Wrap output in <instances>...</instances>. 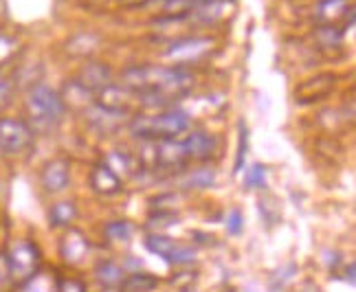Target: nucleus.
<instances>
[{"label": "nucleus", "mask_w": 356, "mask_h": 292, "mask_svg": "<svg viewBox=\"0 0 356 292\" xmlns=\"http://www.w3.org/2000/svg\"><path fill=\"white\" fill-rule=\"evenodd\" d=\"M244 187L246 189H264L266 187V167L262 163H255L246 170Z\"/></svg>", "instance_id": "cd10ccee"}, {"label": "nucleus", "mask_w": 356, "mask_h": 292, "mask_svg": "<svg viewBox=\"0 0 356 292\" xmlns=\"http://www.w3.org/2000/svg\"><path fill=\"white\" fill-rule=\"evenodd\" d=\"M99 47V40L90 35V33H77L73 35L71 40H66L64 44V51L66 55H71V58H88Z\"/></svg>", "instance_id": "412c9836"}, {"label": "nucleus", "mask_w": 356, "mask_h": 292, "mask_svg": "<svg viewBox=\"0 0 356 292\" xmlns=\"http://www.w3.org/2000/svg\"><path fill=\"white\" fill-rule=\"evenodd\" d=\"M183 145L187 149V159L191 161H209L218 149V138L211 132H191L183 138Z\"/></svg>", "instance_id": "2eb2a0df"}, {"label": "nucleus", "mask_w": 356, "mask_h": 292, "mask_svg": "<svg viewBox=\"0 0 356 292\" xmlns=\"http://www.w3.org/2000/svg\"><path fill=\"white\" fill-rule=\"evenodd\" d=\"M231 7H234V0H196L194 9L187 13V20L200 26H209L222 20Z\"/></svg>", "instance_id": "9b49d317"}, {"label": "nucleus", "mask_w": 356, "mask_h": 292, "mask_svg": "<svg viewBox=\"0 0 356 292\" xmlns=\"http://www.w3.org/2000/svg\"><path fill=\"white\" fill-rule=\"evenodd\" d=\"M58 279H60V273L42 266L31 277L13 284L9 292H58Z\"/></svg>", "instance_id": "dca6fc26"}, {"label": "nucleus", "mask_w": 356, "mask_h": 292, "mask_svg": "<svg viewBox=\"0 0 356 292\" xmlns=\"http://www.w3.org/2000/svg\"><path fill=\"white\" fill-rule=\"evenodd\" d=\"M77 81H81L88 90H92L95 95L102 92L104 88H108L113 83V68L104 64V62H97V60H90L86 62L84 66L79 68V73L75 77Z\"/></svg>", "instance_id": "4468645a"}, {"label": "nucleus", "mask_w": 356, "mask_h": 292, "mask_svg": "<svg viewBox=\"0 0 356 292\" xmlns=\"http://www.w3.org/2000/svg\"><path fill=\"white\" fill-rule=\"evenodd\" d=\"M143 246H145L152 255L161 257L163 261H168L170 255L176 250L178 242H176L174 238H170V235H165V233H147V235H145V240H143Z\"/></svg>", "instance_id": "4be33fe9"}, {"label": "nucleus", "mask_w": 356, "mask_h": 292, "mask_svg": "<svg viewBox=\"0 0 356 292\" xmlns=\"http://www.w3.org/2000/svg\"><path fill=\"white\" fill-rule=\"evenodd\" d=\"M88 185L95 193H99V196H117V193L123 191V178L117 176L111 167H108L104 161L97 163L90 170V176H88Z\"/></svg>", "instance_id": "f8f14e48"}, {"label": "nucleus", "mask_w": 356, "mask_h": 292, "mask_svg": "<svg viewBox=\"0 0 356 292\" xmlns=\"http://www.w3.org/2000/svg\"><path fill=\"white\" fill-rule=\"evenodd\" d=\"M216 49V40L211 35H183L172 40L163 51V60L172 66L187 68L189 64H198L204 58H209Z\"/></svg>", "instance_id": "20e7f679"}, {"label": "nucleus", "mask_w": 356, "mask_h": 292, "mask_svg": "<svg viewBox=\"0 0 356 292\" xmlns=\"http://www.w3.org/2000/svg\"><path fill=\"white\" fill-rule=\"evenodd\" d=\"M18 51H20V44H18L16 38L0 33V68H3L7 62H11L13 58H16Z\"/></svg>", "instance_id": "c756f323"}, {"label": "nucleus", "mask_w": 356, "mask_h": 292, "mask_svg": "<svg viewBox=\"0 0 356 292\" xmlns=\"http://www.w3.org/2000/svg\"><path fill=\"white\" fill-rule=\"evenodd\" d=\"M97 104L106 110H113V113L119 115H132L134 106L139 104V97L136 92H132L130 88H126L123 83H111L108 88H104L102 92H97Z\"/></svg>", "instance_id": "1a4fd4ad"}, {"label": "nucleus", "mask_w": 356, "mask_h": 292, "mask_svg": "<svg viewBox=\"0 0 356 292\" xmlns=\"http://www.w3.org/2000/svg\"><path fill=\"white\" fill-rule=\"evenodd\" d=\"M121 83L139 97L141 108L168 110L191 92L196 77L181 66H130L121 73Z\"/></svg>", "instance_id": "f257e3e1"}, {"label": "nucleus", "mask_w": 356, "mask_h": 292, "mask_svg": "<svg viewBox=\"0 0 356 292\" xmlns=\"http://www.w3.org/2000/svg\"><path fill=\"white\" fill-rule=\"evenodd\" d=\"M159 288V277L149 273H130L126 275V279L121 284V292H154Z\"/></svg>", "instance_id": "5701e85b"}, {"label": "nucleus", "mask_w": 356, "mask_h": 292, "mask_svg": "<svg viewBox=\"0 0 356 292\" xmlns=\"http://www.w3.org/2000/svg\"><path fill=\"white\" fill-rule=\"evenodd\" d=\"M350 11V0H319L317 3V18L323 22H334L346 18Z\"/></svg>", "instance_id": "393cba45"}, {"label": "nucleus", "mask_w": 356, "mask_h": 292, "mask_svg": "<svg viewBox=\"0 0 356 292\" xmlns=\"http://www.w3.org/2000/svg\"><path fill=\"white\" fill-rule=\"evenodd\" d=\"M71 185V161L64 156H56L42 165L40 170V187L49 196H58Z\"/></svg>", "instance_id": "6e6552de"}, {"label": "nucleus", "mask_w": 356, "mask_h": 292, "mask_svg": "<svg viewBox=\"0 0 356 292\" xmlns=\"http://www.w3.org/2000/svg\"><path fill=\"white\" fill-rule=\"evenodd\" d=\"M95 279H97L104 288H121L123 279H126V270H123L121 263H117L115 259H102L95 263L92 268Z\"/></svg>", "instance_id": "6ab92c4d"}, {"label": "nucleus", "mask_w": 356, "mask_h": 292, "mask_svg": "<svg viewBox=\"0 0 356 292\" xmlns=\"http://www.w3.org/2000/svg\"><path fill=\"white\" fill-rule=\"evenodd\" d=\"M90 250H92V244L84 231H79L75 227L62 231V238L58 242V253L66 266H73V268L81 266V263L90 257Z\"/></svg>", "instance_id": "0eeeda50"}, {"label": "nucleus", "mask_w": 356, "mask_h": 292, "mask_svg": "<svg viewBox=\"0 0 356 292\" xmlns=\"http://www.w3.org/2000/svg\"><path fill=\"white\" fill-rule=\"evenodd\" d=\"M346 20H348V24H356V5L348 11V16H346Z\"/></svg>", "instance_id": "58836bf2"}, {"label": "nucleus", "mask_w": 356, "mask_h": 292, "mask_svg": "<svg viewBox=\"0 0 356 292\" xmlns=\"http://www.w3.org/2000/svg\"><path fill=\"white\" fill-rule=\"evenodd\" d=\"M13 286V275L9 268V259L5 250H0V292H9Z\"/></svg>", "instance_id": "72a5a7b5"}, {"label": "nucleus", "mask_w": 356, "mask_h": 292, "mask_svg": "<svg viewBox=\"0 0 356 292\" xmlns=\"http://www.w3.org/2000/svg\"><path fill=\"white\" fill-rule=\"evenodd\" d=\"M84 119L88 121L90 128L97 134H113L119 128L128 123V115H119L113 113V110H106L99 104H95L92 108H88L84 113Z\"/></svg>", "instance_id": "ddd939ff"}, {"label": "nucleus", "mask_w": 356, "mask_h": 292, "mask_svg": "<svg viewBox=\"0 0 356 292\" xmlns=\"http://www.w3.org/2000/svg\"><path fill=\"white\" fill-rule=\"evenodd\" d=\"M334 88V75H317L312 79H306L301 86L295 90L297 95V102L301 104H308V102H319L321 97H325Z\"/></svg>", "instance_id": "f3484780"}, {"label": "nucleus", "mask_w": 356, "mask_h": 292, "mask_svg": "<svg viewBox=\"0 0 356 292\" xmlns=\"http://www.w3.org/2000/svg\"><path fill=\"white\" fill-rule=\"evenodd\" d=\"M5 253L9 259L13 284L26 279V277H31L33 273H38L40 268H42V250H40V246L29 238L13 240L5 248Z\"/></svg>", "instance_id": "423d86ee"}, {"label": "nucleus", "mask_w": 356, "mask_h": 292, "mask_svg": "<svg viewBox=\"0 0 356 292\" xmlns=\"http://www.w3.org/2000/svg\"><path fill=\"white\" fill-rule=\"evenodd\" d=\"M13 81L11 77H7L3 71H0V110H3L9 102H11V95H13Z\"/></svg>", "instance_id": "e433bc0d"}, {"label": "nucleus", "mask_w": 356, "mask_h": 292, "mask_svg": "<svg viewBox=\"0 0 356 292\" xmlns=\"http://www.w3.org/2000/svg\"><path fill=\"white\" fill-rule=\"evenodd\" d=\"M295 270H297V268H295V263H286V266H284L282 270L273 273V277H270V288H273V290H280L286 282L291 279Z\"/></svg>", "instance_id": "f704fd0d"}, {"label": "nucleus", "mask_w": 356, "mask_h": 292, "mask_svg": "<svg viewBox=\"0 0 356 292\" xmlns=\"http://www.w3.org/2000/svg\"><path fill=\"white\" fill-rule=\"evenodd\" d=\"M24 113L26 123L35 134H49L58 128L66 117V108L60 97V90L51 88L49 83H35L24 95Z\"/></svg>", "instance_id": "7ed1b4c3"}, {"label": "nucleus", "mask_w": 356, "mask_h": 292, "mask_svg": "<svg viewBox=\"0 0 356 292\" xmlns=\"http://www.w3.org/2000/svg\"><path fill=\"white\" fill-rule=\"evenodd\" d=\"M35 132L29 123L18 117H0V154L18 159L35 145Z\"/></svg>", "instance_id": "39448f33"}, {"label": "nucleus", "mask_w": 356, "mask_h": 292, "mask_svg": "<svg viewBox=\"0 0 356 292\" xmlns=\"http://www.w3.org/2000/svg\"><path fill=\"white\" fill-rule=\"evenodd\" d=\"M317 38L321 40L323 47H339L341 44V38H343V31L337 29L332 24H325L317 31Z\"/></svg>", "instance_id": "2f4dec72"}, {"label": "nucleus", "mask_w": 356, "mask_h": 292, "mask_svg": "<svg viewBox=\"0 0 356 292\" xmlns=\"http://www.w3.org/2000/svg\"><path fill=\"white\" fill-rule=\"evenodd\" d=\"M191 125L189 113L183 108H168L159 113L134 115L128 121V130L134 138L145 143L170 141V138H181Z\"/></svg>", "instance_id": "f03ea898"}, {"label": "nucleus", "mask_w": 356, "mask_h": 292, "mask_svg": "<svg viewBox=\"0 0 356 292\" xmlns=\"http://www.w3.org/2000/svg\"><path fill=\"white\" fill-rule=\"evenodd\" d=\"M104 163L111 167V170L117 174V176H128L130 174V170H132V163H130V159L123 154V152H113V154H108L106 159H104Z\"/></svg>", "instance_id": "c85d7f7f"}, {"label": "nucleus", "mask_w": 356, "mask_h": 292, "mask_svg": "<svg viewBox=\"0 0 356 292\" xmlns=\"http://www.w3.org/2000/svg\"><path fill=\"white\" fill-rule=\"evenodd\" d=\"M0 196H3V183H0Z\"/></svg>", "instance_id": "ea45409f"}, {"label": "nucleus", "mask_w": 356, "mask_h": 292, "mask_svg": "<svg viewBox=\"0 0 356 292\" xmlns=\"http://www.w3.org/2000/svg\"><path fill=\"white\" fill-rule=\"evenodd\" d=\"M58 292H88L84 279L79 277H68V275H60L58 279Z\"/></svg>", "instance_id": "473e14b6"}, {"label": "nucleus", "mask_w": 356, "mask_h": 292, "mask_svg": "<svg viewBox=\"0 0 356 292\" xmlns=\"http://www.w3.org/2000/svg\"><path fill=\"white\" fill-rule=\"evenodd\" d=\"M178 225V216L174 211H152V216L147 218V229L152 233H163L170 227Z\"/></svg>", "instance_id": "bb28decb"}, {"label": "nucleus", "mask_w": 356, "mask_h": 292, "mask_svg": "<svg viewBox=\"0 0 356 292\" xmlns=\"http://www.w3.org/2000/svg\"><path fill=\"white\" fill-rule=\"evenodd\" d=\"M47 220L51 229L66 231L73 227V222L77 220V204L73 200H58L49 206Z\"/></svg>", "instance_id": "a211bd4d"}, {"label": "nucleus", "mask_w": 356, "mask_h": 292, "mask_svg": "<svg viewBox=\"0 0 356 292\" xmlns=\"http://www.w3.org/2000/svg\"><path fill=\"white\" fill-rule=\"evenodd\" d=\"M60 97L64 102L66 113L71 110V113L84 115L88 108H92L95 104H97V95H95L92 90H88L84 83L77 81V79H66L62 90H60Z\"/></svg>", "instance_id": "9d476101"}, {"label": "nucleus", "mask_w": 356, "mask_h": 292, "mask_svg": "<svg viewBox=\"0 0 356 292\" xmlns=\"http://www.w3.org/2000/svg\"><path fill=\"white\" fill-rule=\"evenodd\" d=\"M343 279H346L350 286L356 288V261H352V263H348V266H346V270H343Z\"/></svg>", "instance_id": "4c0bfd02"}, {"label": "nucleus", "mask_w": 356, "mask_h": 292, "mask_svg": "<svg viewBox=\"0 0 356 292\" xmlns=\"http://www.w3.org/2000/svg\"><path fill=\"white\" fill-rule=\"evenodd\" d=\"M194 259H196V250L194 248L187 246V244H178L176 250L170 255L168 263H170V266H189V263H194Z\"/></svg>", "instance_id": "7c9ffc66"}, {"label": "nucleus", "mask_w": 356, "mask_h": 292, "mask_svg": "<svg viewBox=\"0 0 356 292\" xmlns=\"http://www.w3.org/2000/svg\"><path fill=\"white\" fill-rule=\"evenodd\" d=\"M216 183V172L211 167H198V170H189L181 176L178 180V187L181 189H189V191H196V189H209Z\"/></svg>", "instance_id": "aec40b11"}, {"label": "nucleus", "mask_w": 356, "mask_h": 292, "mask_svg": "<svg viewBox=\"0 0 356 292\" xmlns=\"http://www.w3.org/2000/svg\"><path fill=\"white\" fill-rule=\"evenodd\" d=\"M136 233V227L128 220H113L104 227V238L113 244H126L132 240V235Z\"/></svg>", "instance_id": "b1692460"}, {"label": "nucleus", "mask_w": 356, "mask_h": 292, "mask_svg": "<svg viewBox=\"0 0 356 292\" xmlns=\"http://www.w3.org/2000/svg\"><path fill=\"white\" fill-rule=\"evenodd\" d=\"M246 154H249V128L246 123H238V152H236V163H234V174H240L246 165Z\"/></svg>", "instance_id": "a878e982"}, {"label": "nucleus", "mask_w": 356, "mask_h": 292, "mask_svg": "<svg viewBox=\"0 0 356 292\" xmlns=\"http://www.w3.org/2000/svg\"><path fill=\"white\" fill-rule=\"evenodd\" d=\"M244 229V216L240 209H231L229 211V218H227V231L229 235H240Z\"/></svg>", "instance_id": "c9c22d12"}]
</instances>
